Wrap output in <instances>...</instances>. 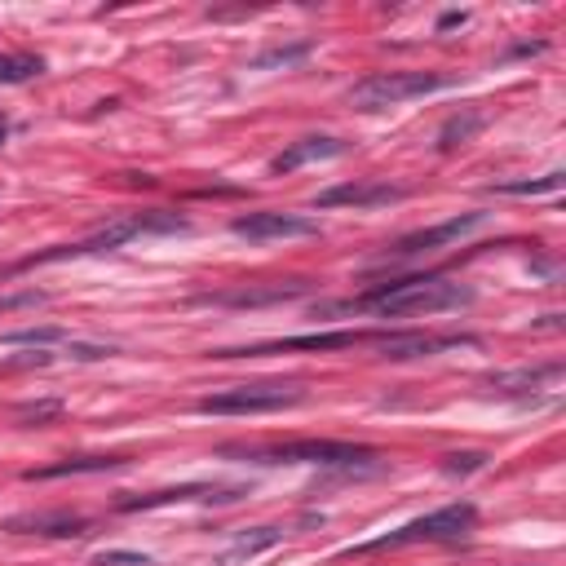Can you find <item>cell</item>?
<instances>
[{
	"label": "cell",
	"instance_id": "4",
	"mask_svg": "<svg viewBox=\"0 0 566 566\" xmlns=\"http://www.w3.org/2000/svg\"><path fill=\"white\" fill-rule=\"evenodd\" d=\"M305 399L301 385H283V381H266V385H234L222 394H208L200 399L204 416H257V412H283V407H297Z\"/></svg>",
	"mask_w": 566,
	"mask_h": 566
},
{
	"label": "cell",
	"instance_id": "15",
	"mask_svg": "<svg viewBox=\"0 0 566 566\" xmlns=\"http://www.w3.org/2000/svg\"><path fill=\"white\" fill-rule=\"evenodd\" d=\"M120 465H129L124 456H80V461H58V465H49V469H32L27 478H67V473H102V469H120Z\"/></svg>",
	"mask_w": 566,
	"mask_h": 566
},
{
	"label": "cell",
	"instance_id": "8",
	"mask_svg": "<svg viewBox=\"0 0 566 566\" xmlns=\"http://www.w3.org/2000/svg\"><path fill=\"white\" fill-rule=\"evenodd\" d=\"M399 200H407V191L390 186V182H345V186L314 195V208H385Z\"/></svg>",
	"mask_w": 566,
	"mask_h": 566
},
{
	"label": "cell",
	"instance_id": "17",
	"mask_svg": "<svg viewBox=\"0 0 566 566\" xmlns=\"http://www.w3.org/2000/svg\"><path fill=\"white\" fill-rule=\"evenodd\" d=\"M301 58H310V40H301V45H279V49H266V54H257L253 58V67L257 71H270V67H293Z\"/></svg>",
	"mask_w": 566,
	"mask_h": 566
},
{
	"label": "cell",
	"instance_id": "9",
	"mask_svg": "<svg viewBox=\"0 0 566 566\" xmlns=\"http://www.w3.org/2000/svg\"><path fill=\"white\" fill-rule=\"evenodd\" d=\"M186 500H239L234 487H208V482H186V487H164V492H146V496H124L120 509L137 513V509H164V504H186Z\"/></svg>",
	"mask_w": 566,
	"mask_h": 566
},
{
	"label": "cell",
	"instance_id": "20",
	"mask_svg": "<svg viewBox=\"0 0 566 566\" xmlns=\"http://www.w3.org/2000/svg\"><path fill=\"white\" fill-rule=\"evenodd\" d=\"M482 129V115H465V120H452L447 129H442V151H452V146H461L469 137Z\"/></svg>",
	"mask_w": 566,
	"mask_h": 566
},
{
	"label": "cell",
	"instance_id": "23",
	"mask_svg": "<svg viewBox=\"0 0 566 566\" xmlns=\"http://www.w3.org/2000/svg\"><path fill=\"white\" fill-rule=\"evenodd\" d=\"M482 465H487V456H482V452H456V456H447V461H442L447 473H473V469H482Z\"/></svg>",
	"mask_w": 566,
	"mask_h": 566
},
{
	"label": "cell",
	"instance_id": "5",
	"mask_svg": "<svg viewBox=\"0 0 566 566\" xmlns=\"http://www.w3.org/2000/svg\"><path fill=\"white\" fill-rule=\"evenodd\" d=\"M473 527H478V509H473V504H447V509L425 513V518L407 522L399 531L376 535L363 549H402V544H421V540H461V535H469Z\"/></svg>",
	"mask_w": 566,
	"mask_h": 566
},
{
	"label": "cell",
	"instance_id": "1",
	"mask_svg": "<svg viewBox=\"0 0 566 566\" xmlns=\"http://www.w3.org/2000/svg\"><path fill=\"white\" fill-rule=\"evenodd\" d=\"M473 301V288L452 283V279H402V283H385L372 297L345 301L333 310H367L376 319H407V314H442V310H461Z\"/></svg>",
	"mask_w": 566,
	"mask_h": 566
},
{
	"label": "cell",
	"instance_id": "19",
	"mask_svg": "<svg viewBox=\"0 0 566 566\" xmlns=\"http://www.w3.org/2000/svg\"><path fill=\"white\" fill-rule=\"evenodd\" d=\"M40 58H0V84H23V80H32L40 75Z\"/></svg>",
	"mask_w": 566,
	"mask_h": 566
},
{
	"label": "cell",
	"instance_id": "14",
	"mask_svg": "<svg viewBox=\"0 0 566 566\" xmlns=\"http://www.w3.org/2000/svg\"><path fill=\"white\" fill-rule=\"evenodd\" d=\"M452 345H461V336H421V333H407V336H390V341H381V354H385V359H425V354L452 350Z\"/></svg>",
	"mask_w": 566,
	"mask_h": 566
},
{
	"label": "cell",
	"instance_id": "24",
	"mask_svg": "<svg viewBox=\"0 0 566 566\" xmlns=\"http://www.w3.org/2000/svg\"><path fill=\"white\" fill-rule=\"evenodd\" d=\"M9 341H14V345H54V341H67V333H58V328H35V333H14Z\"/></svg>",
	"mask_w": 566,
	"mask_h": 566
},
{
	"label": "cell",
	"instance_id": "10",
	"mask_svg": "<svg viewBox=\"0 0 566 566\" xmlns=\"http://www.w3.org/2000/svg\"><path fill=\"white\" fill-rule=\"evenodd\" d=\"M482 222H487V213H465V217H452V222H442V226H430V231L407 234V239H399L390 253H394V257H416V253H430V248H438V243H452V239H461L465 231L482 226Z\"/></svg>",
	"mask_w": 566,
	"mask_h": 566
},
{
	"label": "cell",
	"instance_id": "22",
	"mask_svg": "<svg viewBox=\"0 0 566 566\" xmlns=\"http://www.w3.org/2000/svg\"><path fill=\"white\" fill-rule=\"evenodd\" d=\"M94 562L98 566H151V558H146V553H129V549H106Z\"/></svg>",
	"mask_w": 566,
	"mask_h": 566
},
{
	"label": "cell",
	"instance_id": "16",
	"mask_svg": "<svg viewBox=\"0 0 566 566\" xmlns=\"http://www.w3.org/2000/svg\"><path fill=\"white\" fill-rule=\"evenodd\" d=\"M297 293H305V283H274V288H262V293H226V297H217L222 305H266V301H288L297 297Z\"/></svg>",
	"mask_w": 566,
	"mask_h": 566
},
{
	"label": "cell",
	"instance_id": "26",
	"mask_svg": "<svg viewBox=\"0 0 566 566\" xmlns=\"http://www.w3.org/2000/svg\"><path fill=\"white\" fill-rule=\"evenodd\" d=\"M5 137H9V120L0 115V146H5Z\"/></svg>",
	"mask_w": 566,
	"mask_h": 566
},
{
	"label": "cell",
	"instance_id": "3",
	"mask_svg": "<svg viewBox=\"0 0 566 566\" xmlns=\"http://www.w3.org/2000/svg\"><path fill=\"white\" fill-rule=\"evenodd\" d=\"M452 80L438 75V71H376L359 80L350 89V102L359 111H385V106H399V102H412V98H425V94H438L447 89Z\"/></svg>",
	"mask_w": 566,
	"mask_h": 566
},
{
	"label": "cell",
	"instance_id": "25",
	"mask_svg": "<svg viewBox=\"0 0 566 566\" xmlns=\"http://www.w3.org/2000/svg\"><path fill=\"white\" fill-rule=\"evenodd\" d=\"M461 23H465V14H442V18H438V32H447V27H461Z\"/></svg>",
	"mask_w": 566,
	"mask_h": 566
},
{
	"label": "cell",
	"instance_id": "13",
	"mask_svg": "<svg viewBox=\"0 0 566 566\" xmlns=\"http://www.w3.org/2000/svg\"><path fill=\"white\" fill-rule=\"evenodd\" d=\"M89 518L75 513H32V518H14L9 531H27V535H89Z\"/></svg>",
	"mask_w": 566,
	"mask_h": 566
},
{
	"label": "cell",
	"instance_id": "11",
	"mask_svg": "<svg viewBox=\"0 0 566 566\" xmlns=\"http://www.w3.org/2000/svg\"><path fill=\"white\" fill-rule=\"evenodd\" d=\"M345 151H350V142H341V137H301L288 151H279V155L270 160V168H274V173H293V168L310 164V160H336V155H345Z\"/></svg>",
	"mask_w": 566,
	"mask_h": 566
},
{
	"label": "cell",
	"instance_id": "7",
	"mask_svg": "<svg viewBox=\"0 0 566 566\" xmlns=\"http://www.w3.org/2000/svg\"><path fill=\"white\" fill-rule=\"evenodd\" d=\"M231 231L266 243V239H314L319 226L310 217H301V213H248V217H234Z\"/></svg>",
	"mask_w": 566,
	"mask_h": 566
},
{
	"label": "cell",
	"instance_id": "6",
	"mask_svg": "<svg viewBox=\"0 0 566 566\" xmlns=\"http://www.w3.org/2000/svg\"><path fill=\"white\" fill-rule=\"evenodd\" d=\"M270 465H363L376 461L372 447H354V442H333V438H301V442H283L262 452Z\"/></svg>",
	"mask_w": 566,
	"mask_h": 566
},
{
	"label": "cell",
	"instance_id": "21",
	"mask_svg": "<svg viewBox=\"0 0 566 566\" xmlns=\"http://www.w3.org/2000/svg\"><path fill=\"white\" fill-rule=\"evenodd\" d=\"M270 544H279V531L274 527H257L253 535H239V544H234V553H257V549H270Z\"/></svg>",
	"mask_w": 566,
	"mask_h": 566
},
{
	"label": "cell",
	"instance_id": "18",
	"mask_svg": "<svg viewBox=\"0 0 566 566\" xmlns=\"http://www.w3.org/2000/svg\"><path fill=\"white\" fill-rule=\"evenodd\" d=\"M562 173H549V177H531V182H500V195H549V191H562Z\"/></svg>",
	"mask_w": 566,
	"mask_h": 566
},
{
	"label": "cell",
	"instance_id": "12",
	"mask_svg": "<svg viewBox=\"0 0 566 566\" xmlns=\"http://www.w3.org/2000/svg\"><path fill=\"white\" fill-rule=\"evenodd\" d=\"M359 341H372V336H363V333L288 336V341H270V345H257V350H226L222 359H231V354H279V350H345V345H359Z\"/></svg>",
	"mask_w": 566,
	"mask_h": 566
},
{
	"label": "cell",
	"instance_id": "2",
	"mask_svg": "<svg viewBox=\"0 0 566 566\" xmlns=\"http://www.w3.org/2000/svg\"><path fill=\"white\" fill-rule=\"evenodd\" d=\"M151 231H186V222L177 213H142V217H120L111 226L94 231L89 239H75V243H63V248H49V253H35L23 262L27 266H45V262H67V257H89V253H111V248H124L129 239L137 234H151Z\"/></svg>",
	"mask_w": 566,
	"mask_h": 566
}]
</instances>
